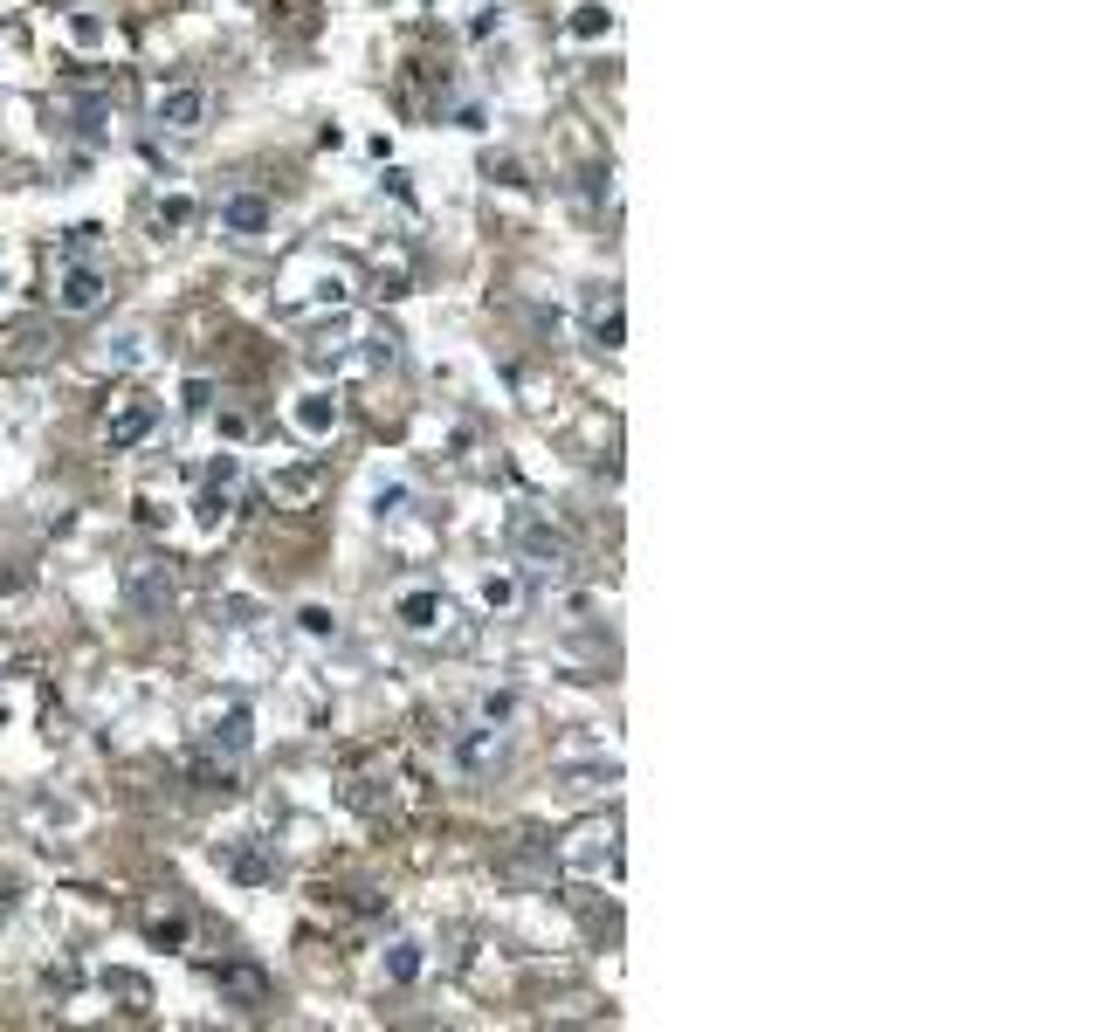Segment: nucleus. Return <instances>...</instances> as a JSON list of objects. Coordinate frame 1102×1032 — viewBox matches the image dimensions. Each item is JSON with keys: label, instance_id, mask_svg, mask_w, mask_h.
Wrapping results in <instances>:
<instances>
[{"label": "nucleus", "instance_id": "1", "mask_svg": "<svg viewBox=\"0 0 1102 1032\" xmlns=\"http://www.w3.org/2000/svg\"><path fill=\"white\" fill-rule=\"evenodd\" d=\"M517 551H524V564H537V572H566V564H572V537L558 530V524H545V516H524V524H517Z\"/></svg>", "mask_w": 1102, "mask_h": 1032}, {"label": "nucleus", "instance_id": "2", "mask_svg": "<svg viewBox=\"0 0 1102 1032\" xmlns=\"http://www.w3.org/2000/svg\"><path fill=\"white\" fill-rule=\"evenodd\" d=\"M104 290H111V282H104V269H97V262H69V269L56 276V310L84 317V310L104 303Z\"/></svg>", "mask_w": 1102, "mask_h": 1032}, {"label": "nucleus", "instance_id": "3", "mask_svg": "<svg viewBox=\"0 0 1102 1032\" xmlns=\"http://www.w3.org/2000/svg\"><path fill=\"white\" fill-rule=\"evenodd\" d=\"M124 599H132L138 613H166V606H172V579H166V564H159V558H138L132 572H124Z\"/></svg>", "mask_w": 1102, "mask_h": 1032}, {"label": "nucleus", "instance_id": "4", "mask_svg": "<svg viewBox=\"0 0 1102 1032\" xmlns=\"http://www.w3.org/2000/svg\"><path fill=\"white\" fill-rule=\"evenodd\" d=\"M152 117H159V132H200V124H208V90L179 83V90H166L159 103H152Z\"/></svg>", "mask_w": 1102, "mask_h": 1032}, {"label": "nucleus", "instance_id": "5", "mask_svg": "<svg viewBox=\"0 0 1102 1032\" xmlns=\"http://www.w3.org/2000/svg\"><path fill=\"white\" fill-rule=\"evenodd\" d=\"M235 482H242V461H235V455H221V461H214V475H208V489H200V509H193L208 530L227 516V503H235Z\"/></svg>", "mask_w": 1102, "mask_h": 1032}, {"label": "nucleus", "instance_id": "6", "mask_svg": "<svg viewBox=\"0 0 1102 1032\" xmlns=\"http://www.w3.org/2000/svg\"><path fill=\"white\" fill-rule=\"evenodd\" d=\"M400 627L407 633H434V627H442V619H448V599H442V592H434V585H414V592H400Z\"/></svg>", "mask_w": 1102, "mask_h": 1032}, {"label": "nucleus", "instance_id": "7", "mask_svg": "<svg viewBox=\"0 0 1102 1032\" xmlns=\"http://www.w3.org/2000/svg\"><path fill=\"white\" fill-rule=\"evenodd\" d=\"M269 221H276V206H269L263 193H235V200H221V227H227V235H269Z\"/></svg>", "mask_w": 1102, "mask_h": 1032}, {"label": "nucleus", "instance_id": "8", "mask_svg": "<svg viewBox=\"0 0 1102 1032\" xmlns=\"http://www.w3.org/2000/svg\"><path fill=\"white\" fill-rule=\"evenodd\" d=\"M510 758V737L503 730H469V737H455V764L463 771H497Z\"/></svg>", "mask_w": 1102, "mask_h": 1032}, {"label": "nucleus", "instance_id": "9", "mask_svg": "<svg viewBox=\"0 0 1102 1032\" xmlns=\"http://www.w3.org/2000/svg\"><path fill=\"white\" fill-rule=\"evenodd\" d=\"M208 743H214V751H227V758H242L248 751V743H255V716L235 703V709H221L214 716V730H208Z\"/></svg>", "mask_w": 1102, "mask_h": 1032}, {"label": "nucleus", "instance_id": "10", "mask_svg": "<svg viewBox=\"0 0 1102 1032\" xmlns=\"http://www.w3.org/2000/svg\"><path fill=\"white\" fill-rule=\"evenodd\" d=\"M290 420H297V434H311V441H324V434L338 427V400H331V393H303V400L290 406Z\"/></svg>", "mask_w": 1102, "mask_h": 1032}, {"label": "nucleus", "instance_id": "11", "mask_svg": "<svg viewBox=\"0 0 1102 1032\" xmlns=\"http://www.w3.org/2000/svg\"><path fill=\"white\" fill-rule=\"evenodd\" d=\"M152 427H159V413H152L145 400H132V406H118V413H111V448H138V441H145Z\"/></svg>", "mask_w": 1102, "mask_h": 1032}, {"label": "nucleus", "instance_id": "12", "mask_svg": "<svg viewBox=\"0 0 1102 1032\" xmlns=\"http://www.w3.org/2000/svg\"><path fill=\"white\" fill-rule=\"evenodd\" d=\"M221 991H235L242 1005H263V998H269V977L255 971V964H227V971H221Z\"/></svg>", "mask_w": 1102, "mask_h": 1032}, {"label": "nucleus", "instance_id": "13", "mask_svg": "<svg viewBox=\"0 0 1102 1032\" xmlns=\"http://www.w3.org/2000/svg\"><path fill=\"white\" fill-rule=\"evenodd\" d=\"M421 964H427V957H421V943H393V950H387V977H393V985H414Z\"/></svg>", "mask_w": 1102, "mask_h": 1032}, {"label": "nucleus", "instance_id": "14", "mask_svg": "<svg viewBox=\"0 0 1102 1032\" xmlns=\"http://www.w3.org/2000/svg\"><path fill=\"white\" fill-rule=\"evenodd\" d=\"M606 29H613V14L600 8V0H586V8H572V35H579V42H600Z\"/></svg>", "mask_w": 1102, "mask_h": 1032}, {"label": "nucleus", "instance_id": "15", "mask_svg": "<svg viewBox=\"0 0 1102 1032\" xmlns=\"http://www.w3.org/2000/svg\"><path fill=\"white\" fill-rule=\"evenodd\" d=\"M297 627L311 633V640H331V633H338V613H331V606H303V613H297Z\"/></svg>", "mask_w": 1102, "mask_h": 1032}, {"label": "nucleus", "instance_id": "16", "mask_svg": "<svg viewBox=\"0 0 1102 1032\" xmlns=\"http://www.w3.org/2000/svg\"><path fill=\"white\" fill-rule=\"evenodd\" d=\"M187 936H193V929H187V916H159V922H152V943H159V950H179Z\"/></svg>", "mask_w": 1102, "mask_h": 1032}, {"label": "nucleus", "instance_id": "17", "mask_svg": "<svg viewBox=\"0 0 1102 1032\" xmlns=\"http://www.w3.org/2000/svg\"><path fill=\"white\" fill-rule=\"evenodd\" d=\"M482 606H517V579H482Z\"/></svg>", "mask_w": 1102, "mask_h": 1032}, {"label": "nucleus", "instance_id": "18", "mask_svg": "<svg viewBox=\"0 0 1102 1032\" xmlns=\"http://www.w3.org/2000/svg\"><path fill=\"white\" fill-rule=\"evenodd\" d=\"M193 221V200H159V227H187Z\"/></svg>", "mask_w": 1102, "mask_h": 1032}, {"label": "nucleus", "instance_id": "19", "mask_svg": "<svg viewBox=\"0 0 1102 1032\" xmlns=\"http://www.w3.org/2000/svg\"><path fill=\"white\" fill-rule=\"evenodd\" d=\"M214 406V385L208 379H187V413H208Z\"/></svg>", "mask_w": 1102, "mask_h": 1032}, {"label": "nucleus", "instance_id": "20", "mask_svg": "<svg viewBox=\"0 0 1102 1032\" xmlns=\"http://www.w3.org/2000/svg\"><path fill=\"white\" fill-rule=\"evenodd\" d=\"M145 358V338H118V351H111V366H138Z\"/></svg>", "mask_w": 1102, "mask_h": 1032}, {"label": "nucleus", "instance_id": "21", "mask_svg": "<svg viewBox=\"0 0 1102 1032\" xmlns=\"http://www.w3.org/2000/svg\"><path fill=\"white\" fill-rule=\"evenodd\" d=\"M69 35H76V42H84V48H90V42H104V29H97V21H90V14H76V21H69Z\"/></svg>", "mask_w": 1102, "mask_h": 1032}, {"label": "nucleus", "instance_id": "22", "mask_svg": "<svg viewBox=\"0 0 1102 1032\" xmlns=\"http://www.w3.org/2000/svg\"><path fill=\"white\" fill-rule=\"evenodd\" d=\"M407 503V482H393V489H379V516H393Z\"/></svg>", "mask_w": 1102, "mask_h": 1032}]
</instances>
